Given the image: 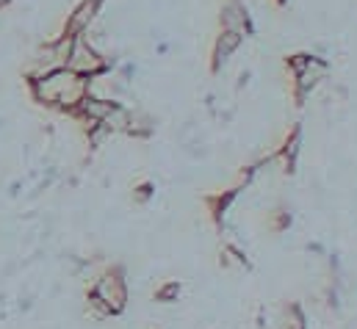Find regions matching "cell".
I'll use <instances>...</instances> for the list:
<instances>
[{
    "label": "cell",
    "instance_id": "277c9868",
    "mask_svg": "<svg viewBox=\"0 0 357 329\" xmlns=\"http://www.w3.org/2000/svg\"><path fill=\"white\" fill-rule=\"evenodd\" d=\"M100 11H102V0H81L73 8V14H67L64 33H73V36L89 33V28L94 25V20L100 17Z\"/></svg>",
    "mask_w": 357,
    "mask_h": 329
},
{
    "label": "cell",
    "instance_id": "9c48e42d",
    "mask_svg": "<svg viewBox=\"0 0 357 329\" xmlns=\"http://www.w3.org/2000/svg\"><path fill=\"white\" fill-rule=\"evenodd\" d=\"M178 293H180V285L178 282H169V285H164V288L155 293V299H158V302H172V299H178Z\"/></svg>",
    "mask_w": 357,
    "mask_h": 329
},
{
    "label": "cell",
    "instance_id": "52a82bcc",
    "mask_svg": "<svg viewBox=\"0 0 357 329\" xmlns=\"http://www.w3.org/2000/svg\"><path fill=\"white\" fill-rule=\"evenodd\" d=\"M285 329H305V316H302V310L296 305H291L285 310Z\"/></svg>",
    "mask_w": 357,
    "mask_h": 329
},
{
    "label": "cell",
    "instance_id": "ba28073f",
    "mask_svg": "<svg viewBox=\"0 0 357 329\" xmlns=\"http://www.w3.org/2000/svg\"><path fill=\"white\" fill-rule=\"evenodd\" d=\"M89 313L94 316V319H108V316H111V310H108L94 293H89Z\"/></svg>",
    "mask_w": 357,
    "mask_h": 329
},
{
    "label": "cell",
    "instance_id": "8992f818",
    "mask_svg": "<svg viewBox=\"0 0 357 329\" xmlns=\"http://www.w3.org/2000/svg\"><path fill=\"white\" fill-rule=\"evenodd\" d=\"M241 42H244L241 33H236V31H222V33L216 36V45H213V70H219L222 64H227V61L236 56V50L241 47Z\"/></svg>",
    "mask_w": 357,
    "mask_h": 329
},
{
    "label": "cell",
    "instance_id": "7a4b0ae2",
    "mask_svg": "<svg viewBox=\"0 0 357 329\" xmlns=\"http://www.w3.org/2000/svg\"><path fill=\"white\" fill-rule=\"evenodd\" d=\"M67 67L73 72L84 75V78H97V75H105L111 70V61L91 45L89 39H86V33H81L73 42V53L67 59Z\"/></svg>",
    "mask_w": 357,
    "mask_h": 329
},
{
    "label": "cell",
    "instance_id": "3957f363",
    "mask_svg": "<svg viewBox=\"0 0 357 329\" xmlns=\"http://www.w3.org/2000/svg\"><path fill=\"white\" fill-rule=\"evenodd\" d=\"M91 293L111 310V316L122 313L125 305H128V288H125V280L119 277V271H108V274H102V277L94 282Z\"/></svg>",
    "mask_w": 357,
    "mask_h": 329
},
{
    "label": "cell",
    "instance_id": "8fae6325",
    "mask_svg": "<svg viewBox=\"0 0 357 329\" xmlns=\"http://www.w3.org/2000/svg\"><path fill=\"white\" fill-rule=\"evenodd\" d=\"M150 194H153V185H139L136 188V202H147Z\"/></svg>",
    "mask_w": 357,
    "mask_h": 329
},
{
    "label": "cell",
    "instance_id": "5b68a950",
    "mask_svg": "<svg viewBox=\"0 0 357 329\" xmlns=\"http://www.w3.org/2000/svg\"><path fill=\"white\" fill-rule=\"evenodd\" d=\"M219 22H222V31H236L241 36L252 33V22H250V14L241 0H227L219 11Z\"/></svg>",
    "mask_w": 357,
    "mask_h": 329
},
{
    "label": "cell",
    "instance_id": "6da1fadb",
    "mask_svg": "<svg viewBox=\"0 0 357 329\" xmlns=\"http://www.w3.org/2000/svg\"><path fill=\"white\" fill-rule=\"evenodd\" d=\"M31 94L36 102H42L47 108H59L64 114H73L89 97V78L73 72L70 67H59L50 75L31 81Z\"/></svg>",
    "mask_w": 357,
    "mask_h": 329
},
{
    "label": "cell",
    "instance_id": "30bf717a",
    "mask_svg": "<svg viewBox=\"0 0 357 329\" xmlns=\"http://www.w3.org/2000/svg\"><path fill=\"white\" fill-rule=\"evenodd\" d=\"M222 257H225V260H222L225 266H244V257H241L236 249H230V247L222 249Z\"/></svg>",
    "mask_w": 357,
    "mask_h": 329
}]
</instances>
